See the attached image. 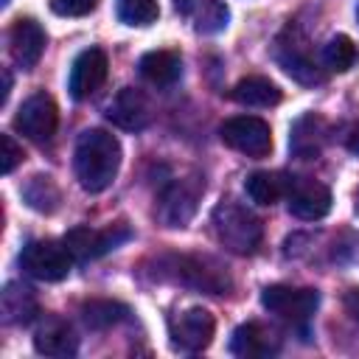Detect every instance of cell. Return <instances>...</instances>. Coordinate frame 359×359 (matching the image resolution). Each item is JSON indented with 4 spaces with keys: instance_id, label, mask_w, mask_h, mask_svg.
Wrapping results in <instances>:
<instances>
[{
    "instance_id": "6da1fadb",
    "label": "cell",
    "mask_w": 359,
    "mask_h": 359,
    "mask_svg": "<svg viewBox=\"0 0 359 359\" xmlns=\"http://www.w3.org/2000/svg\"><path fill=\"white\" fill-rule=\"evenodd\" d=\"M121 168V143L107 129H84L76 140L73 171L87 194L107 191Z\"/></svg>"
},
{
    "instance_id": "7a4b0ae2",
    "label": "cell",
    "mask_w": 359,
    "mask_h": 359,
    "mask_svg": "<svg viewBox=\"0 0 359 359\" xmlns=\"http://www.w3.org/2000/svg\"><path fill=\"white\" fill-rule=\"evenodd\" d=\"M213 230H216V238L230 252H238V255L255 252L261 238H264L261 219L252 210H247L244 205L233 202V199H224V202L216 205V210H213Z\"/></svg>"
},
{
    "instance_id": "3957f363",
    "label": "cell",
    "mask_w": 359,
    "mask_h": 359,
    "mask_svg": "<svg viewBox=\"0 0 359 359\" xmlns=\"http://www.w3.org/2000/svg\"><path fill=\"white\" fill-rule=\"evenodd\" d=\"M160 280H174L191 289H202L208 294H224L230 289L227 275L222 272L219 264L210 258H196V255H168L157 258V272Z\"/></svg>"
},
{
    "instance_id": "277c9868",
    "label": "cell",
    "mask_w": 359,
    "mask_h": 359,
    "mask_svg": "<svg viewBox=\"0 0 359 359\" xmlns=\"http://www.w3.org/2000/svg\"><path fill=\"white\" fill-rule=\"evenodd\" d=\"M70 266H73V255L67 252V247L56 244L50 238L28 241L20 252V269L45 283H56V280L67 278Z\"/></svg>"
},
{
    "instance_id": "5b68a950",
    "label": "cell",
    "mask_w": 359,
    "mask_h": 359,
    "mask_svg": "<svg viewBox=\"0 0 359 359\" xmlns=\"http://www.w3.org/2000/svg\"><path fill=\"white\" fill-rule=\"evenodd\" d=\"M275 62L300 84H320L325 79V73L320 70L317 59L309 50L306 36L300 34V28L289 25L278 39H275Z\"/></svg>"
},
{
    "instance_id": "8992f818",
    "label": "cell",
    "mask_w": 359,
    "mask_h": 359,
    "mask_svg": "<svg viewBox=\"0 0 359 359\" xmlns=\"http://www.w3.org/2000/svg\"><path fill=\"white\" fill-rule=\"evenodd\" d=\"M202 191H205V182L199 177H185V180L168 182L157 199V219L165 227H185L196 213V202H199Z\"/></svg>"
},
{
    "instance_id": "52a82bcc",
    "label": "cell",
    "mask_w": 359,
    "mask_h": 359,
    "mask_svg": "<svg viewBox=\"0 0 359 359\" xmlns=\"http://www.w3.org/2000/svg\"><path fill=\"white\" fill-rule=\"evenodd\" d=\"M222 143L247 154V157H266L272 151V129L264 118L255 115H236L227 118L219 129Z\"/></svg>"
},
{
    "instance_id": "ba28073f",
    "label": "cell",
    "mask_w": 359,
    "mask_h": 359,
    "mask_svg": "<svg viewBox=\"0 0 359 359\" xmlns=\"http://www.w3.org/2000/svg\"><path fill=\"white\" fill-rule=\"evenodd\" d=\"M261 303L269 314L286 320V323H306L317 306H320V292L317 289H294V286H283V283H275V286H266L261 292Z\"/></svg>"
},
{
    "instance_id": "9c48e42d",
    "label": "cell",
    "mask_w": 359,
    "mask_h": 359,
    "mask_svg": "<svg viewBox=\"0 0 359 359\" xmlns=\"http://www.w3.org/2000/svg\"><path fill=\"white\" fill-rule=\"evenodd\" d=\"M132 233L129 227L123 224H112V227H104V230H93V227H73L65 233L62 244L67 247V252L73 255V261H95L101 258L104 252L121 247L123 241H129Z\"/></svg>"
},
{
    "instance_id": "30bf717a",
    "label": "cell",
    "mask_w": 359,
    "mask_h": 359,
    "mask_svg": "<svg viewBox=\"0 0 359 359\" xmlns=\"http://www.w3.org/2000/svg\"><path fill=\"white\" fill-rule=\"evenodd\" d=\"M56 123H59V112H56V104H53V98L48 93L28 95L20 104L17 115H14V129L22 137L34 140V143L50 140L53 132H56Z\"/></svg>"
},
{
    "instance_id": "8fae6325",
    "label": "cell",
    "mask_w": 359,
    "mask_h": 359,
    "mask_svg": "<svg viewBox=\"0 0 359 359\" xmlns=\"http://www.w3.org/2000/svg\"><path fill=\"white\" fill-rule=\"evenodd\" d=\"M107 73H109V62H107V53L101 48H87L81 50L76 59H73V67H70V76H67V90L76 101H84L90 95H95L104 81H107Z\"/></svg>"
},
{
    "instance_id": "7c38bea8",
    "label": "cell",
    "mask_w": 359,
    "mask_h": 359,
    "mask_svg": "<svg viewBox=\"0 0 359 359\" xmlns=\"http://www.w3.org/2000/svg\"><path fill=\"white\" fill-rule=\"evenodd\" d=\"M213 331H216V320L208 309L202 306H194V309H185L182 314H177L171 320V339L177 348L182 351H205L213 339Z\"/></svg>"
},
{
    "instance_id": "4fadbf2b",
    "label": "cell",
    "mask_w": 359,
    "mask_h": 359,
    "mask_svg": "<svg viewBox=\"0 0 359 359\" xmlns=\"http://www.w3.org/2000/svg\"><path fill=\"white\" fill-rule=\"evenodd\" d=\"M286 205L292 216L303 222H317L331 210V191L323 182L292 177L286 188Z\"/></svg>"
},
{
    "instance_id": "5bb4252c",
    "label": "cell",
    "mask_w": 359,
    "mask_h": 359,
    "mask_svg": "<svg viewBox=\"0 0 359 359\" xmlns=\"http://www.w3.org/2000/svg\"><path fill=\"white\" fill-rule=\"evenodd\" d=\"M107 118L121 126V129H129V132H140L143 126H149L151 121V107H149V98L135 90V87H123L118 90V95L107 104Z\"/></svg>"
},
{
    "instance_id": "9a60e30c",
    "label": "cell",
    "mask_w": 359,
    "mask_h": 359,
    "mask_svg": "<svg viewBox=\"0 0 359 359\" xmlns=\"http://www.w3.org/2000/svg\"><path fill=\"white\" fill-rule=\"evenodd\" d=\"M8 48H11V59L22 67V70H31L42 50H45V31L36 20L31 17H20L11 31H8Z\"/></svg>"
},
{
    "instance_id": "2e32d148",
    "label": "cell",
    "mask_w": 359,
    "mask_h": 359,
    "mask_svg": "<svg viewBox=\"0 0 359 359\" xmlns=\"http://www.w3.org/2000/svg\"><path fill=\"white\" fill-rule=\"evenodd\" d=\"M34 351L42 356H73L79 351V337L73 334L70 323L50 314L34 331Z\"/></svg>"
},
{
    "instance_id": "e0dca14e",
    "label": "cell",
    "mask_w": 359,
    "mask_h": 359,
    "mask_svg": "<svg viewBox=\"0 0 359 359\" xmlns=\"http://www.w3.org/2000/svg\"><path fill=\"white\" fill-rule=\"evenodd\" d=\"M325 135H328L325 121L320 115H314V112H306L289 129V151L297 160H314L323 151Z\"/></svg>"
},
{
    "instance_id": "ac0fdd59",
    "label": "cell",
    "mask_w": 359,
    "mask_h": 359,
    "mask_svg": "<svg viewBox=\"0 0 359 359\" xmlns=\"http://www.w3.org/2000/svg\"><path fill=\"white\" fill-rule=\"evenodd\" d=\"M0 311L8 325H28L39 311L34 289L25 283H17V280L6 283V289L0 292Z\"/></svg>"
},
{
    "instance_id": "d6986e66",
    "label": "cell",
    "mask_w": 359,
    "mask_h": 359,
    "mask_svg": "<svg viewBox=\"0 0 359 359\" xmlns=\"http://www.w3.org/2000/svg\"><path fill=\"white\" fill-rule=\"evenodd\" d=\"M230 351L236 356L252 359V356H269L278 351V337L272 331H266L261 323H244L233 331L230 339Z\"/></svg>"
},
{
    "instance_id": "ffe728a7",
    "label": "cell",
    "mask_w": 359,
    "mask_h": 359,
    "mask_svg": "<svg viewBox=\"0 0 359 359\" xmlns=\"http://www.w3.org/2000/svg\"><path fill=\"white\" fill-rule=\"evenodd\" d=\"M140 76L154 87H171L182 76V59L174 50H149L140 59Z\"/></svg>"
},
{
    "instance_id": "44dd1931",
    "label": "cell",
    "mask_w": 359,
    "mask_h": 359,
    "mask_svg": "<svg viewBox=\"0 0 359 359\" xmlns=\"http://www.w3.org/2000/svg\"><path fill=\"white\" fill-rule=\"evenodd\" d=\"M230 98L241 107H275L280 101V90L264 76H247L230 90Z\"/></svg>"
},
{
    "instance_id": "7402d4cb",
    "label": "cell",
    "mask_w": 359,
    "mask_h": 359,
    "mask_svg": "<svg viewBox=\"0 0 359 359\" xmlns=\"http://www.w3.org/2000/svg\"><path fill=\"white\" fill-rule=\"evenodd\" d=\"M286 188H289V180L272 171H252L244 180V191L255 205H275L280 196H286Z\"/></svg>"
},
{
    "instance_id": "603a6c76",
    "label": "cell",
    "mask_w": 359,
    "mask_h": 359,
    "mask_svg": "<svg viewBox=\"0 0 359 359\" xmlns=\"http://www.w3.org/2000/svg\"><path fill=\"white\" fill-rule=\"evenodd\" d=\"M126 314H129V309L118 300H90L81 306V320L93 331H107V328L118 325L121 320H126Z\"/></svg>"
},
{
    "instance_id": "cb8c5ba5",
    "label": "cell",
    "mask_w": 359,
    "mask_h": 359,
    "mask_svg": "<svg viewBox=\"0 0 359 359\" xmlns=\"http://www.w3.org/2000/svg\"><path fill=\"white\" fill-rule=\"evenodd\" d=\"M22 196H25V202H28L34 210H39V213H53V210L59 208V199H62L56 182H53L48 174L31 177V180L25 182V188H22Z\"/></svg>"
},
{
    "instance_id": "d4e9b609",
    "label": "cell",
    "mask_w": 359,
    "mask_h": 359,
    "mask_svg": "<svg viewBox=\"0 0 359 359\" xmlns=\"http://www.w3.org/2000/svg\"><path fill=\"white\" fill-rule=\"evenodd\" d=\"M230 22V8L224 0H199L194 11V28L196 34H219Z\"/></svg>"
},
{
    "instance_id": "484cf974",
    "label": "cell",
    "mask_w": 359,
    "mask_h": 359,
    "mask_svg": "<svg viewBox=\"0 0 359 359\" xmlns=\"http://www.w3.org/2000/svg\"><path fill=\"white\" fill-rule=\"evenodd\" d=\"M115 14L121 22L143 28L160 17V6L157 0H115Z\"/></svg>"
},
{
    "instance_id": "4316f807",
    "label": "cell",
    "mask_w": 359,
    "mask_h": 359,
    "mask_svg": "<svg viewBox=\"0 0 359 359\" xmlns=\"http://www.w3.org/2000/svg\"><path fill=\"white\" fill-rule=\"evenodd\" d=\"M353 62H356V48H353V42L345 34H337V36H331L325 42V48H323V65L328 70L345 73Z\"/></svg>"
},
{
    "instance_id": "83f0119b",
    "label": "cell",
    "mask_w": 359,
    "mask_h": 359,
    "mask_svg": "<svg viewBox=\"0 0 359 359\" xmlns=\"http://www.w3.org/2000/svg\"><path fill=\"white\" fill-rule=\"evenodd\" d=\"M0 171L3 174H11L20 163H22V146H17V140L11 135H0Z\"/></svg>"
},
{
    "instance_id": "f1b7e54d",
    "label": "cell",
    "mask_w": 359,
    "mask_h": 359,
    "mask_svg": "<svg viewBox=\"0 0 359 359\" xmlns=\"http://www.w3.org/2000/svg\"><path fill=\"white\" fill-rule=\"evenodd\" d=\"M98 8V0H50V11L59 17H84Z\"/></svg>"
},
{
    "instance_id": "f546056e",
    "label": "cell",
    "mask_w": 359,
    "mask_h": 359,
    "mask_svg": "<svg viewBox=\"0 0 359 359\" xmlns=\"http://www.w3.org/2000/svg\"><path fill=\"white\" fill-rule=\"evenodd\" d=\"M8 90H11V73H8V70H3V93H0V104H6V101H8Z\"/></svg>"
},
{
    "instance_id": "4dcf8cb0",
    "label": "cell",
    "mask_w": 359,
    "mask_h": 359,
    "mask_svg": "<svg viewBox=\"0 0 359 359\" xmlns=\"http://www.w3.org/2000/svg\"><path fill=\"white\" fill-rule=\"evenodd\" d=\"M174 8L182 11V14H188V11L194 8V0H174Z\"/></svg>"
},
{
    "instance_id": "1f68e13d",
    "label": "cell",
    "mask_w": 359,
    "mask_h": 359,
    "mask_svg": "<svg viewBox=\"0 0 359 359\" xmlns=\"http://www.w3.org/2000/svg\"><path fill=\"white\" fill-rule=\"evenodd\" d=\"M348 149H351V151H356V154H359V126H356V129H353V135H351V140H348Z\"/></svg>"
},
{
    "instance_id": "d6a6232c",
    "label": "cell",
    "mask_w": 359,
    "mask_h": 359,
    "mask_svg": "<svg viewBox=\"0 0 359 359\" xmlns=\"http://www.w3.org/2000/svg\"><path fill=\"white\" fill-rule=\"evenodd\" d=\"M353 210H356V216H359V188H356V196H353Z\"/></svg>"
},
{
    "instance_id": "836d02e7",
    "label": "cell",
    "mask_w": 359,
    "mask_h": 359,
    "mask_svg": "<svg viewBox=\"0 0 359 359\" xmlns=\"http://www.w3.org/2000/svg\"><path fill=\"white\" fill-rule=\"evenodd\" d=\"M356 17H359V8H356Z\"/></svg>"
}]
</instances>
